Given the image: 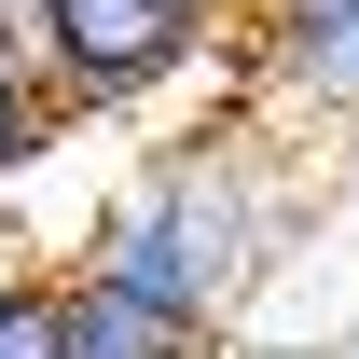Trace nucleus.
<instances>
[{"label":"nucleus","instance_id":"nucleus-1","mask_svg":"<svg viewBox=\"0 0 359 359\" xmlns=\"http://www.w3.org/2000/svg\"><path fill=\"white\" fill-rule=\"evenodd\" d=\"M304 235V180H290V152H276V125H208V138H166V152H138L125 194L97 208L83 263L125 276V290H152V304L208 318V332H235V304L276 276V249Z\"/></svg>","mask_w":359,"mask_h":359},{"label":"nucleus","instance_id":"nucleus-2","mask_svg":"<svg viewBox=\"0 0 359 359\" xmlns=\"http://www.w3.org/2000/svg\"><path fill=\"white\" fill-rule=\"evenodd\" d=\"M208 55H235L222 0H42L28 28V69L55 83V111H152Z\"/></svg>","mask_w":359,"mask_h":359},{"label":"nucleus","instance_id":"nucleus-3","mask_svg":"<svg viewBox=\"0 0 359 359\" xmlns=\"http://www.w3.org/2000/svg\"><path fill=\"white\" fill-rule=\"evenodd\" d=\"M249 83L304 125H359V0H249Z\"/></svg>","mask_w":359,"mask_h":359},{"label":"nucleus","instance_id":"nucleus-4","mask_svg":"<svg viewBox=\"0 0 359 359\" xmlns=\"http://www.w3.org/2000/svg\"><path fill=\"white\" fill-rule=\"evenodd\" d=\"M69 359H222V332L125 290V276H97V263H69Z\"/></svg>","mask_w":359,"mask_h":359},{"label":"nucleus","instance_id":"nucleus-5","mask_svg":"<svg viewBox=\"0 0 359 359\" xmlns=\"http://www.w3.org/2000/svg\"><path fill=\"white\" fill-rule=\"evenodd\" d=\"M0 359H69V263L0 276Z\"/></svg>","mask_w":359,"mask_h":359},{"label":"nucleus","instance_id":"nucleus-6","mask_svg":"<svg viewBox=\"0 0 359 359\" xmlns=\"http://www.w3.org/2000/svg\"><path fill=\"white\" fill-rule=\"evenodd\" d=\"M42 152H55V83H42V69H28L14 42H0V194L42 166Z\"/></svg>","mask_w":359,"mask_h":359}]
</instances>
